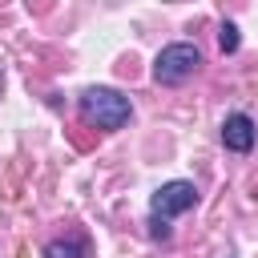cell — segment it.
<instances>
[{
    "label": "cell",
    "instance_id": "6da1fadb",
    "mask_svg": "<svg viewBox=\"0 0 258 258\" xmlns=\"http://www.w3.org/2000/svg\"><path fill=\"white\" fill-rule=\"evenodd\" d=\"M81 117H85V125H97V129H121V125H129L133 105H129L125 93L93 85V89L81 93Z\"/></svg>",
    "mask_w": 258,
    "mask_h": 258
},
{
    "label": "cell",
    "instance_id": "7a4b0ae2",
    "mask_svg": "<svg viewBox=\"0 0 258 258\" xmlns=\"http://www.w3.org/2000/svg\"><path fill=\"white\" fill-rule=\"evenodd\" d=\"M198 64H202L198 44H189V40L165 44V48L157 52V60H153V81H157V85H181L185 77L198 73Z\"/></svg>",
    "mask_w": 258,
    "mask_h": 258
},
{
    "label": "cell",
    "instance_id": "3957f363",
    "mask_svg": "<svg viewBox=\"0 0 258 258\" xmlns=\"http://www.w3.org/2000/svg\"><path fill=\"white\" fill-rule=\"evenodd\" d=\"M194 206H198L194 181H165V185L149 198V218L169 222V218H177V214H185V210H194Z\"/></svg>",
    "mask_w": 258,
    "mask_h": 258
},
{
    "label": "cell",
    "instance_id": "277c9868",
    "mask_svg": "<svg viewBox=\"0 0 258 258\" xmlns=\"http://www.w3.org/2000/svg\"><path fill=\"white\" fill-rule=\"evenodd\" d=\"M222 145L230 153H250V145H254V121L246 113H230L222 121Z\"/></svg>",
    "mask_w": 258,
    "mask_h": 258
},
{
    "label": "cell",
    "instance_id": "5b68a950",
    "mask_svg": "<svg viewBox=\"0 0 258 258\" xmlns=\"http://www.w3.org/2000/svg\"><path fill=\"white\" fill-rule=\"evenodd\" d=\"M44 258H89V242L81 234H69V238H52L44 246Z\"/></svg>",
    "mask_w": 258,
    "mask_h": 258
},
{
    "label": "cell",
    "instance_id": "8992f818",
    "mask_svg": "<svg viewBox=\"0 0 258 258\" xmlns=\"http://www.w3.org/2000/svg\"><path fill=\"white\" fill-rule=\"evenodd\" d=\"M218 44H222V52H238V44H242V40H238V28H234L230 20L218 28Z\"/></svg>",
    "mask_w": 258,
    "mask_h": 258
},
{
    "label": "cell",
    "instance_id": "52a82bcc",
    "mask_svg": "<svg viewBox=\"0 0 258 258\" xmlns=\"http://www.w3.org/2000/svg\"><path fill=\"white\" fill-rule=\"evenodd\" d=\"M149 238H153V242H169V222L149 218Z\"/></svg>",
    "mask_w": 258,
    "mask_h": 258
}]
</instances>
